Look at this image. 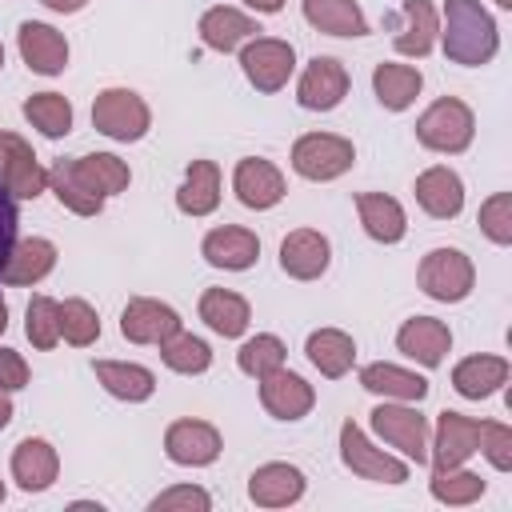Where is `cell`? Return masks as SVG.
Segmentation results:
<instances>
[{
	"instance_id": "40",
	"label": "cell",
	"mask_w": 512,
	"mask_h": 512,
	"mask_svg": "<svg viewBox=\"0 0 512 512\" xmlns=\"http://www.w3.org/2000/svg\"><path fill=\"white\" fill-rule=\"evenodd\" d=\"M48 188H52L56 200H60L68 212H76V216H100V212H104V196L88 192V188L68 172V160H56V164L48 168Z\"/></svg>"
},
{
	"instance_id": "14",
	"label": "cell",
	"mask_w": 512,
	"mask_h": 512,
	"mask_svg": "<svg viewBox=\"0 0 512 512\" xmlns=\"http://www.w3.org/2000/svg\"><path fill=\"white\" fill-rule=\"evenodd\" d=\"M260 404L272 420H304L316 404V388L288 368H276L268 376H260Z\"/></svg>"
},
{
	"instance_id": "12",
	"label": "cell",
	"mask_w": 512,
	"mask_h": 512,
	"mask_svg": "<svg viewBox=\"0 0 512 512\" xmlns=\"http://www.w3.org/2000/svg\"><path fill=\"white\" fill-rule=\"evenodd\" d=\"M180 328H184L180 312L164 300H152V296H132L120 312V336L128 344H164Z\"/></svg>"
},
{
	"instance_id": "43",
	"label": "cell",
	"mask_w": 512,
	"mask_h": 512,
	"mask_svg": "<svg viewBox=\"0 0 512 512\" xmlns=\"http://www.w3.org/2000/svg\"><path fill=\"white\" fill-rule=\"evenodd\" d=\"M480 232L492 240V244H500V248H508L512 244V192H492L484 204H480Z\"/></svg>"
},
{
	"instance_id": "28",
	"label": "cell",
	"mask_w": 512,
	"mask_h": 512,
	"mask_svg": "<svg viewBox=\"0 0 512 512\" xmlns=\"http://www.w3.org/2000/svg\"><path fill=\"white\" fill-rule=\"evenodd\" d=\"M356 216H360L364 232L376 244H400L404 232H408V216H404L400 200L384 196V192H360L356 196Z\"/></svg>"
},
{
	"instance_id": "36",
	"label": "cell",
	"mask_w": 512,
	"mask_h": 512,
	"mask_svg": "<svg viewBox=\"0 0 512 512\" xmlns=\"http://www.w3.org/2000/svg\"><path fill=\"white\" fill-rule=\"evenodd\" d=\"M24 120H28L40 136L60 140V136L72 132V104H68V96H60V92H32V96L24 100Z\"/></svg>"
},
{
	"instance_id": "9",
	"label": "cell",
	"mask_w": 512,
	"mask_h": 512,
	"mask_svg": "<svg viewBox=\"0 0 512 512\" xmlns=\"http://www.w3.org/2000/svg\"><path fill=\"white\" fill-rule=\"evenodd\" d=\"M0 184L8 188L12 200H36L48 188V168L16 132H0Z\"/></svg>"
},
{
	"instance_id": "19",
	"label": "cell",
	"mask_w": 512,
	"mask_h": 512,
	"mask_svg": "<svg viewBox=\"0 0 512 512\" xmlns=\"http://www.w3.org/2000/svg\"><path fill=\"white\" fill-rule=\"evenodd\" d=\"M304 472L284 460H268L248 476V500L256 508H288L304 496Z\"/></svg>"
},
{
	"instance_id": "27",
	"label": "cell",
	"mask_w": 512,
	"mask_h": 512,
	"mask_svg": "<svg viewBox=\"0 0 512 512\" xmlns=\"http://www.w3.org/2000/svg\"><path fill=\"white\" fill-rule=\"evenodd\" d=\"M196 32H200L204 48H212V52H236V48H240L244 40H252L260 28H256V20L244 16L240 8L216 4V8H208V12L200 16Z\"/></svg>"
},
{
	"instance_id": "41",
	"label": "cell",
	"mask_w": 512,
	"mask_h": 512,
	"mask_svg": "<svg viewBox=\"0 0 512 512\" xmlns=\"http://www.w3.org/2000/svg\"><path fill=\"white\" fill-rule=\"evenodd\" d=\"M24 336L32 340V348L48 352L60 344V300L52 296H32L28 312H24Z\"/></svg>"
},
{
	"instance_id": "5",
	"label": "cell",
	"mask_w": 512,
	"mask_h": 512,
	"mask_svg": "<svg viewBox=\"0 0 512 512\" xmlns=\"http://www.w3.org/2000/svg\"><path fill=\"white\" fill-rule=\"evenodd\" d=\"M372 432L396 448L404 460L412 464H424L428 460V420L420 416L416 404H404V400H384L372 408Z\"/></svg>"
},
{
	"instance_id": "17",
	"label": "cell",
	"mask_w": 512,
	"mask_h": 512,
	"mask_svg": "<svg viewBox=\"0 0 512 512\" xmlns=\"http://www.w3.org/2000/svg\"><path fill=\"white\" fill-rule=\"evenodd\" d=\"M332 264V244L316 228H296L280 240V268L292 280H320Z\"/></svg>"
},
{
	"instance_id": "46",
	"label": "cell",
	"mask_w": 512,
	"mask_h": 512,
	"mask_svg": "<svg viewBox=\"0 0 512 512\" xmlns=\"http://www.w3.org/2000/svg\"><path fill=\"white\" fill-rule=\"evenodd\" d=\"M0 388H8V392L28 388V360L16 348H4V344H0Z\"/></svg>"
},
{
	"instance_id": "8",
	"label": "cell",
	"mask_w": 512,
	"mask_h": 512,
	"mask_svg": "<svg viewBox=\"0 0 512 512\" xmlns=\"http://www.w3.org/2000/svg\"><path fill=\"white\" fill-rule=\"evenodd\" d=\"M240 68L256 92H280L296 72V48L280 36H252L240 44Z\"/></svg>"
},
{
	"instance_id": "37",
	"label": "cell",
	"mask_w": 512,
	"mask_h": 512,
	"mask_svg": "<svg viewBox=\"0 0 512 512\" xmlns=\"http://www.w3.org/2000/svg\"><path fill=\"white\" fill-rule=\"evenodd\" d=\"M484 476H476V472H468L464 464H456V468H436L432 472V480H428V492H432V500H440V504H448V508H464V504H476L480 496H484Z\"/></svg>"
},
{
	"instance_id": "38",
	"label": "cell",
	"mask_w": 512,
	"mask_h": 512,
	"mask_svg": "<svg viewBox=\"0 0 512 512\" xmlns=\"http://www.w3.org/2000/svg\"><path fill=\"white\" fill-rule=\"evenodd\" d=\"M160 360H164V368H172L180 376H200V372L212 368V348L200 336H192V332L180 328L176 336H168L160 344Z\"/></svg>"
},
{
	"instance_id": "4",
	"label": "cell",
	"mask_w": 512,
	"mask_h": 512,
	"mask_svg": "<svg viewBox=\"0 0 512 512\" xmlns=\"http://www.w3.org/2000/svg\"><path fill=\"white\" fill-rule=\"evenodd\" d=\"M416 284L428 300L460 304V300H468V292L476 284V268L460 248H432V252H424V260L416 268Z\"/></svg>"
},
{
	"instance_id": "16",
	"label": "cell",
	"mask_w": 512,
	"mask_h": 512,
	"mask_svg": "<svg viewBox=\"0 0 512 512\" xmlns=\"http://www.w3.org/2000/svg\"><path fill=\"white\" fill-rule=\"evenodd\" d=\"M200 256L212 268L244 272V268H252L260 260V236L252 228H240V224H220L200 240Z\"/></svg>"
},
{
	"instance_id": "32",
	"label": "cell",
	"mask_w": 512,
	"mask_h": 512,
	"mask_svg": "<svg viewBox=\"0 0 512 512\" xmlns=\"http://www.w3.org/2000/svg\"><path fill=\"white\" fill-rule=\"evenodd\" d=\"M92 372H96V380L104 384L108 396L128 400V404H140V400H148L156 392L152 368L132 364V360H92Z\"/></svg>"
},
{
	"instance_id": "26",
	"label": "cell",
	"mask_w": 512,
	"mask_h": 512,
	"mask_svg": "<svg viewBox=\"0 0 512 512\" xmlns=\"http://www.w3.org/2000/svg\"><path fill=\"white\" fill-rule=\"evenodd\" d=\"M360 388L372 396H384V400H404V404H420L428 396V380L420 372H408V368L384 364V360L360 368Z\"/></svg>"
},
{
	"instance_id": "47",
	"label": "cell",
	"mask_w": 512,
	"mask_h": 512,
	"mask_svg": "<svg viewBox=\"0 0 512 512\" xmlns=\"http://www.w3.org/2000/svg\"><path fill=\"white\" fill-rule=\"evenodd\" d=\"M16 224H20V216H16V200H12L8 188L0 184V272H4L8 252H12V244H16Z\"/></svg>"
},
{
	"instance_id": "29",
	"label": "cell",
	"mask_w": 512,
	"mask_h": 512,
	"mask_svg": "<svg viewBox=\"0 0 512 512\" xmlns=\"http://www.w3.org/2000/svg\"><path fill=\"white\" fill-rule=\"evenodd\" d=\"M68 172L88 188V192H96V196H116V192H124L128 184H132V172H128V164L120 160V156H112V152H88V156H72L68 160Z\"/></svg>"
},
{
	"instance_id": "21",
	"label": "cell",
	"mask_w": 512,
	"mask_h": 512,
	"mask_svg": "<svg viewBox=\"0 0 512 512\" xmlns=\"http://www.w3.org/2000/svg\"><path fill=\"white\" fill-rule=\"evenodd\" d=\"M396 348H400L408 360L424 364V368H440L444 356H448V348H452V332H448V324L436 320V316H412V320L400 324Z\"/></svg>"
},
{
	"instance_id": "1",
	"label": "cell",
	"mask_w": 512,
	"mask_h": 512,
	"mask_svg": "<svg viewBox=\"0 0 512 512\" xmlns=\"http://www.w3.org/2000/svg\"><path fill=\"white\" fill-rule=\"evenodd\" d=\"M440 44L452 64L480 68L500 52V32H496L492 12L480 0H444Z\"/></svg>"
},
{
	"instance_id": "30",
	"label": "cell",
	"mask_w": 512,
	"mask_h": 512,
	"mask_svg": "<svg viewBox=\"0 0 512 512\" xmlns=\"http://www.w3.org/2000/svg\"><path fill=\"white\" fill-rule=\"evenodd\" d=\"M176 208L184 216H212L220 208V164L216 160L188 164L184 184L176 188Z\"/></svg>"
},
{
	"instance_id": "11",
	"label": "cell",
	"mask_w": 512,
	"mask_h": 512,
	"mask_svg": "<svg viewBox=\"0 0 512 512\" xmlns=\"http://www.w3.org/2000/svg\"><path fill=\"white\" fill-rule=\"evenodd\" d=\"M220 448H224V440H220L216 424H208V420L184 416V420H172L164 432V456L180 468H208L220 456Z\"/></svg>"
},
{
	"instance_id": "25",
	"label": "cell",
	"mask_w": 512,
	"mask_h": 512,
	"mask_svg": "<svg viewBox=\"0 0 512 512\" xmlns=\"http://www.w3.org/2000/svg\"><path fill=\"white\" fill-rule=\"evenodd\" d=\"M508 372L512 364L504 356H464L456 368H452V388L464 396V400H488L492 392H500L508 384Z\"/></svg>"
},
{
	"instance_id": "18",
	"label": "cell",
	"mask_w": 512,
	"mask_h": 512,
	"mask_svg": "<svg viewBox=\"0 0 512 512\" xmlns=\"http://www.w3.org/2000/svg\"><path fill=\"white\" fill-rule=\"evenodd\" d=\"M480 444V420L464 412H440L436 416V440L428 444V460L436 468H456L464 464Z\"/></svg>"
},
{
	"instance_id": "34",
	"label": "cell",
	"mask_w": 512,
	"mask_h": 512,
	"mask_svg": "<svg viewBox=\"0 0 512 512\" xmlns=\"http://www.w3.org/2000/svg\"><path fill=\"white\" fill-rule=\"evenodd\" d=\"M420 88H424V76H420V68H412V64H392V60H384V64L372 68V92H376V100H380L388 112L412 108V100L420 96Z\"/></svg>"
},
{
	"instance_id": "42",
	"label": "cell",
	"mask_w": 512,
	"mask_h": 512,
	"mask_svg": "<svg viewBox=\"0 0 512 512\" xmlns=\"http://www.w3.org/2000/svg\"><path fill=\"white\" fill-rule=\"evenodd\" d=\"M60 336H64L72 348L96 344V336H100V316H96V308H92L84 296L60 300Z\"/></svg>"
},
{
	"instance_id": "35",
	"label": "cell",
	"mask_w": 512,
	"mask_h": 512,
	"mask_svg": "<svg viewBox=\"0 0 512 512\" xmlns=\"http://www.w3.org/2000/svg\"><path fill=\"white\" fill-rule=\"evenodd\" d=\"M304 20L328 36H368V20L356 0H300Z\"/></svg>"
},
{
	"instance_id": "23",
	"label": "cell",
	"mask_w": 512,
	"mask_h": 512,
	"mask_svg": "<svg viewBox=\"0 0 512 512\" xmlns=\"http://www.w3.org/2000/svg\"><path fill=\"white\" fill-rule=\"evenodd\" d=\"M56 268V244L48 236H16L12 252H8V264L0 272V284L8 288H28V284H40L48 272Z\"/></svg>"
},
{
	"instance_id": "39",
	"label": "cell",
	"mask_w": 512,
	"mask_h": 512,
	"mask_svg": "<svg viewBox=\"0 0 512 512\" xmlns=\"http://www.w3.org/2000/svg\"><path fill=\"white\" fill-rule=\"evenodd\" d=\"M284 360H288V348H284V340L272 336V332L248 336V340L240 344V352H236V368H240L244 376H252V380H260V376L284 368Z\"/></svg>"
},
{
	"instance_id": "52",
	"label": "cell",
	"mask_w": 512,
	"mask_h": 512,
	"mask_svg": "<svg viewBox=\"0 0 512 512\" xmlns=\"http://www.w3.org/2000/svg\"><path fill=\"white\" fill-rule=\"evenodd\" d=\"M496 4H500V8H512V0H496Z\"/></svg>"
},
{
	"instance_id": "53",
	"label": "cell",
	"mask_w": 512,
	"mask_h": 512,
	"mask_svg": "<svg viewBox=\"0 0 512 512\" xmlns=\"http://www.w3.org/2000/svg\"><path fill=\"white\" fill-rule=\"evenodd\" d=\"M0 68H4V44H0Z\"/></svg>"
},
{
	"instance_id": "3",
	"label": "cell",
	"mask_w": 512,
	"mask_h": 512,
	"mask_svg": "<svg viewBox=\"0 0 512 512\" xmlns=\"http://www.w3.org/2000/svg\"><path fill=\"white\" fill-rule=\"evenodd\" d=\"M92 128L116 144H132L144 140V132L152 128V112L144 104L140 92L132 88H104L92 100Z\"/></svg>"
},
{
	"instance_id": "22",
	"label": "cell",
	"mask_w": 512,
	"mask_h": 512,
	"mask_svg": "<svg viewBox=\"0 0 512 512\" xmlns=\"http://www.w3.org/2000/svg\"><path fill=\"white\" fill-rule=\"evenodd\" d=\"M60 476V456L48 440L28 436L12 448V480L20 492H48Z\"/></svg>"
},
{
	"instance_id": "15",
	"label": "cell",
	"mask_w": 512,
	"mask_h": 512,
	"mask_svg": "<svg viewBox=\"0 0 512 512\" xmlns=\"http://www.w3.org/2000/svg\"><path fill=\"white\" fill-rule=\"evenodd\" d=\"M16 48L36 76H60L68 68V40L44 20H24L16 32Z\"/></svg>"
},
{
	"instance_id": "31",
	"label": "cell",
	"mask_w": 512,
	"mask_h": 512,
	"mask_svg": "<svg viewBox=\"0 0 512 512\" xmlns=\"http://www.w3.org/2000/svg\"><path fill=\"white\" fill-rule=\"evenodd\" d=\"M200 320H204L216 336L236 340V336L248 332L252 308H248V300H244L240 292H232V288H208V292L200 296Z\"/></svg>"
},
{
	"instance_id": "51",
	"label": "cell",
	"mask_w": 512,
	"mask_h": 512,
	"mask_svg": "<svg viewBox=\"0 0 512 512\" xmlns=\"http://www.w3.org/2000/svg\"><path fill=\"white\" fill-rule=\"evenodd\" d=\"M4 328H8V304H4V296H0V336H4Z\"/></svg>"
},
{
	"instance_id": "45",
	"label": "cell",
	"mask_w": 512,
	"mask_h": 512,
	"mask_svg": "<svg viewBox=\"0 0 512 512\" xmlns=\"http://www.w3.org/2000/svg\"><path fill=\"white\" fill-rule=\"evenodd\" d=\"M208 508H212V496L196 484H172L148 504V512H208Z\"/></svg>"
},
{
	"instance_id": "50",
	"label": "cell",
	"mask_w": 512,
	"mask_h": 512,
	"mask_svg": "<svg viewBox=\"0 0 512 512\" xmlns=\"http://www.w3.org/2000/svg\"><path fill=\"white\" fill-rule=\"evenodd\" d=\"M12 424V396H8V388H0V432Z\"/></svg>"
},
{
	"instance_id": "20",
	"label": "cell",
	"mask_w": 512,
	"mask_h": 512,
	"mask_svg": "<svg viewBox=\"0 0 512 512\" xmlns=\"http://www.w3.org/2000/svg\"><path fill=\"white\" fill-rule=\"evenodd\" d=\"M416 192V204L432 216V220H456L460 208H464V180L448 168V164H432L416 176L412 184Z\"/></svg>"
},
{
	"instance_id": "2",
	"label": "cell",
	"mask_w": 512,
	"mask_h": 512,
	"mask_svg": "<svg viewBox=\"0 0 512 512\" xmlns=\"http://www.w3.org/2000/svg\"><path fill=\"white\" fill-rule=\"evenodd\" d=\"M472 136H476V116L460 96H440L416 116V140L428 152L456 156L472 144Z\"/></svg>"
},
{
	"instance_id": "10",
	"label": "cell",
	"mask_w": 512,
	"mask_h": 512,
	"mask_svg": "<svg viewBox=\"0 0 512 512\" xmlns=\"http://www.w3.org/2000/svg\"><path fill=\"white\" fill-rule=\"evenodd\" d=\"M348 68L336 56H312L296 80V104L308 112H332L348 96Z\"/></svg>"
},
{
	"instance_id": "49",
	"label": "cell",
	"mask_w": 512,
	"mask_h": 512,
	"mask_svg": "<svg viewBox=\"0 0 512 512\" xmlns=\"http://www.w3.org/2000/svg\"><path fill=\"white\" fill-rule=\"evenodd\" d=\"M252 12H264V16H272V12H280L284 8V0H244Z\"/></svg>"
},
{
	"instance_id": "13",
	"label": "cell",
	"mask_w": 512,
	"mask_h": 512,
	"mask_svg": "<svg viewBox=\"0 0 512 512\" xmlns=\"http://www.w3.org/2000/svg\"><path fill=\"white\" fill-rule=\"evenodd\" d=\"M232 192H236V200L244 204V208H252V212H268V208H276L280 200H284V172L272 164V160H264V156H244V160H236V168H232Z\"/></svg>"
},
{
	"instance_id": "48",
	"label": "cell",
	"mask_w": 512,
	"mask_h": 512,
	"mask_svg": "<svg viewBox=\"0 0 512 512\" xmlns=\"http://www.w3.org/2000/svg\"><path fill=\"white\" fill-rule=\"evenodd\" d=\"M44 8H52V12H60V16H72V12H80L88 0H40Z\"/></svg>"
},
{
	"instance_id": "33",
	"label": "cell",
	"mask_w": 512,
	"mask_h": 512,
	"mask_svg": "<svg viewBox=\"0 0 512 512\" xmlns=\"http://www.w3.org/2000/svg\"><path fill=\"white\" fill-rule=\"evenodd\" d=\"M304 352H308L312 368L320 376H328V380H340L356 364V340L348 332H340V328H316V332H308Z\"/></svg>"
},
{
	"instance_id": "7",
	"label": "cell",
	"mask_w": 512,
	"mask_h": 512,
	"mask_svg": "<svg viewBox=\"0 0 512 512\" xmlns=\"http://www.w3.org/2000/svg\"><path fill=\"white\" fill-rule=\"evenodd\" d=\"M340 460L348 472H356L360 480H372V484H404L408 480V460L376 448L356 420L340 424Z\"/></svg>"
},
{
	"instance_id": "44",
	"label": "cell",
	"mask_w": 512,
	"mask_h": 512,
	"mask_svg": "<svg viewBox=\"0 0 512 512\" xmlns=\"http://www.w3.org/2000/svg\"><path fill=\"white\" fill-rule=\"evenodd\" d=\"M476 452H484V460L496 472H508L512 468V428L500 424V420H480V444H476Z\"/></svg>"
},
{
	"instance_id": "24",
	"label": "cell",
	"mask_w": 512,
	"mask_h": 512,
	"mask_svg": "<svg viewBox=\"0 0 512 512\" xmlns=\"http://www.w3.org/2000/svg\"><path fill=\"white\" fill-rule=\"evenodd\" d=\"M400 16H404V24L392 36L396 52L412 56V60H424L436 48V40H440V12H436V4L432 0H404Z\"/></svg>"
},
{
	"instance_id": "54",
	"label": "cell",
	"mask_w": 512,
	"mask_h": 512,
	"mask_svg": "<svg viewBox=\"0 0 512 512\" xmlns=\"http://www.w3.org/2000/svg\"><path fill=\"white\" fill-rule=\"evenodd\" d=\"M0 500H4V480H0Z\"/></svg>"
},
{
	"instance_id": "6",
	"label": "cell",
	"mask_w": 512,
	"mask_h": 512,
	"mask_svg": "<svg viewBox=\"0 0 512 512\" xmlns=\"http://www.w3.org/2000/svg\"><path fill=\"white\" fill-rule=\"evenodd\" d=\"M352 164H356V148H352L348 136H336V132H304L292 144V168L304 180L324 184V180L344 176Z\"/></svg>"
}]
</instances>
